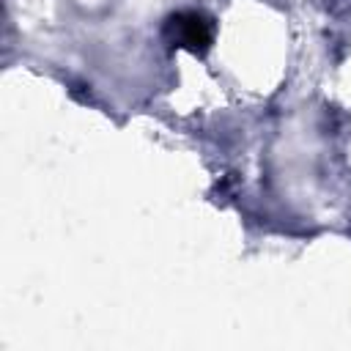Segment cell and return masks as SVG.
<instances>
[{
    "instance_id": "6da1fadb",
    "label": "cell",
    "mask_w": 351,
    "mask_h": 351,
    "mask_svg": "<svg viewBox=\"0 0 351 351\" xmlns=\"http://www.w3.org/2000/svg\"><path fill=\"white\" fill-rule=\"evenodd\" d=\"M165 41L170 47L189 49L195 55H203L214 41V19L203 11H178L165 19Z\"/></svg>"
}]
</instances>
